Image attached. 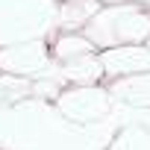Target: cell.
<instances>
[{"label":"cell","mask_w":150,"mask_h":150,"mask_svg":"<svg viewBox=\"0 0 150 150\" xmlns=\"http://www.w3.org/2000/svg\"><path fill=\"white\" fill-rule=\"evenodd\" d=\"M74 132L77 129L65 124L59 109H50L41 97H27L15 106L0 109V150L56 147Z\"/></svg>","instance_id":"cell-1"},{"label":"cell","mask_w":150,"mask_h":150,"mask_svg":"<svg viewBox=\"0 0 150 150\" xmlns=\"http://www.w3.org/2000/svg\"><path fill=\"white\" fill-rule=\"evenodd\" d=\"M83 35L100 50L121 47V44H141L150 38V15L135 6V0L132 3H112L103 6L83 27Z\"/></svg>","instance_id":"cell-2"},{"label":"cell","mask_w":150,"mask_h":150,"mask_svg":"<svg viewBox=\"0 0 150 150\" xmlns=\"http://www.w3.org/2000/svg\"><path fill=\"white\" fill-rule=\"evenodd\" d=\"M59 24L56 0H0V47L35 41Z\"/></svg>","instance_id":"cell-3"},{"label":"cell","mask_w":150,"mask_h":150,"mask_svg":"<svg viewBox=\"0 0 150 150\" xmlns=\"http://www.w3.org/2000/svg\"><path fill=\"white\" fill-rule=\"evenodd\" d=\"M53 106L59 109V115L77 127H88V124H100L112 115L115 109V100L109 94V88H100L94 83L88 86H74V88H65Z\"/></svg>","instance_id":"cell-4"},{"label":"cell","mask_w":150,"mask_h":150,"mask_svg":"<svg viewBox=\"0 0 150 150\" xmlns=\"http://www.w3.org/2000/svg\"><path fill=\"white\" fill-rule=\"evenodd\" d=\"M50 68H53V59H50V50H47L44 38L0 47V71H6V74H18V77L38 80Z\"/></svg>","instance_id":"cell-5"},{"label":"cell","mask_w":150,"mask_h":150,"mask_svg":"<svg viewBox=\"0 0 150 150\" xmlns=\"http://www.w3.org/2000/svg\"><path fill=\"white\" fill-rule=\"evenodd\" d=\"M100 62H103L106 77H112V80L129 77V74H144V71H150V47L147 44L109 47V50H100Z\"/></svg>","instance_id":"cell-6"},{"label":"cell","mask_w":150,"mask_h":150,"mask_svg":"<svg viewBox=\"0 0 150 150\" xmlns=\"http://www.w3.org/2000/svg\"><path fill=\"white\" fill-rule=\"evenodd\" d=\"M109 94H112L115 103H124V106H132V109H150V71L118 77L109 86Z\"/></svg>","instance_id":"cell-7"},{"label":"cell","mask_w":150,"mask_h":150,"mask_svg":"<svg viewBox=\"0 0 150 150\" xmlns=\"http://www.w3.org/2000/svg\"><path fill=\"white\" fill-rule=\"evenodd\" d=\"M59 68H62V74H65V80H68V83H74V86L97 83L103 74H106V71H103L100 56H94V53H83V56L65 59V62H59Z\"/></svg>","instance_id":"cell-8"},{"label":"cell","mask_w":150,"mask_h":150,"mask_svg":"<svg viewBox=\"0 0 150 150\" xmlns=\"http://www.w3.org/2000/svg\"><path fill=\"white\" fill-rule=\"evenodd\" d=\"M103 9L100 0H65L59 6V30L65 33H74V30H83L97 12Z\"/></svg>","instance_id":"cell-9"},{"label":"cell","mask_w":150,"mask_h":150,"mask_svg":"<svg viewBox=\"0 0 150 150\" xmlns=\"http://www.w3.org/2000/svg\"><path fill=\"white\" fill-rule=\"evenodd\" d=\"M106 150H150V127H144L138 121L121 124V129L112 135Z\"/></svg>","instance_id":"cell-10"},{"label":"cell","mask_w":150,"mask_h":150,"mask_svg":"<svg viewBox=\"0 0 150 150\" xmlns=\"http://www.w3.org/2000/svg\"><path fill=\"white\" fill-rule=\"evenodd\" d=\"M33 97V80L30 77H18V74H0V109L15 106L21 100Z\"/></svg>","instance_id":"cell-11"},{"label":"cell","mask_w":150,"mask_h":150,"mask_svg":"<svg viewBox=\"0 0 150 150\" xmlns=\"http://www.w3.org/2000/svg\"><path fill=\"white\" fill-rule=\"evenodd\" d=\"M91 50H94V44H91L86 35H74V33L62 35V38L53 44V56H56L59 62L74 59V56H83V53H91Z\"/></svg>","instance_id":"cell-12"},{"label":"cell","mask_w":150,"mask_h":150,"mask_svg":"<svg viewBox=\"0 0 150 150\" xmlns=\"http://www.w3.org/2000/svg\"><path fill=\"white\" fill-rule=\"evenodd\" d=\"M103 6H112V3H127V0H100Z\"/></svg>","instance_id":"cell-13"},{"label":"cell","mask_w":150,"mask_h":150,"mask_svg":"<svg viewBox=\"0 0 150 150\" xmlns=\"http://www.w3.org/2000/svg\"><path fill=\"white\" fill-rule=\"evenodd\" d=\"M135 3H144V6H150V0H135Z\"/></svg>","instance_id":"cell-14"},{"label":"cell","mask_w":150,"mask_h":150,"mask_svg":"<svg viewBox=\"0 0 150 150\" xmlns=\"http://www.w3.org/2000/svg\"><path fill=\"white\" fill-rule=\"evenodd\" d=\"M144 44H147V47H150V38H147V41H144Z\"/></svg>","instance_id":"cell-15"}]
</instances>
